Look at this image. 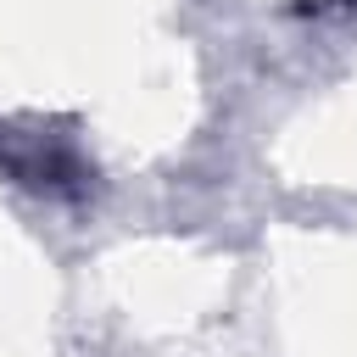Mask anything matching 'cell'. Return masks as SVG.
<instances>
[{
  "label": "cell",
  "mask_w": 357,
  "mask_h": 357,
  "mask_svg": "<svg viewBox=\"0 0 357 357\" xmlns=\"http://www.w3.org/2000/svg\"><path fill=\"white\" fill-rule=\"evenodd\" d=\"M318 6H351V0H318Z\"/></svg>",
  "instance_id": "cell-1"
}]
</instances>
